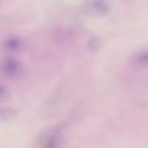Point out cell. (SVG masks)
I'll return each instance as SVG.
<instances>
[]
</instances>
